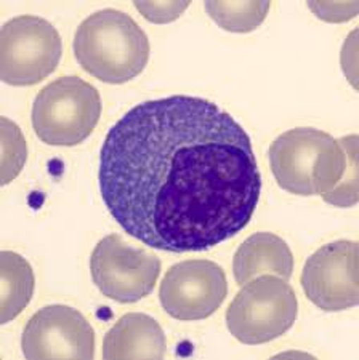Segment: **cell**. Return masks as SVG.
<instances>
[{"mask_svg":"<svg viewBox=\"0 0 359 360\" xmlns=\"http://www.w3.org/2000/svg\"><path fill=\"white\" fill-rule=\"evenodd\" d=\"M63 55L56 27L34 15L5 22L0 31V79L13 86L42 82L55 72Z\"/></svg>","mask_w":359,"mask_h":360,"instance_id":"cell-6","label":"cell"},{"mask_svg":"<svg viewBox=\"0 0 359 360\" xmlns=\"http://www.w3.org/2000/svg\"><path fill=\"white\" fill-rule=\"evenodd\" d=\"M167 340L160 325L151 316L130 312L119 319L104 336L103 359H164Z\"/></svg>","mask_w":359,"mask_h":360,"instance_id":"cell-11","label":"cell"},{"mask_svg":"<svg viewBox=\"0 0 359 360\" xmlns=\"http://www.w3.org/2000/svg\"><path fill=\"white\" fill-rule=\"evenodd\" d=\"M135 8L156 25L175 21L189 7V2H135Z\"/></svg>","mask_w":359,"mask_h":360,"instance_id":"cell-17","label":"cell"},{"mask_svg":"<svg viewBox=\"0 0 359 360\" xmlns=\"http://www.w3.org/2000/svg\"><path fill=\"white\" fill-rule=\"evenodd\" d=\"M2 125V186H7L10 181L20 175L27 159L26 139L23 136L20 127L7 117L0 119Z\"/></svg>","mask_w":359,"mask_h":360,"instance_id":"cell-15","label":"cell"},{"mask_svg":"<svg viewBox=\"0 0 359 360\" xmlns=\"http://www.w3.org/2000/svg\"><path fill=\"white\" fill-rule=\"evenodd\" d=\"M23 356L29 360L95 357V332L77 309L51 304L39 309L23 330Z\"/></svg>","mask_w":359,"mask_h":360,"instance_id":"cell-10","label":"cell"},{"mask_svg":"<svg viewBox=\"0 0 359 360\" xmlns=\"http://www.w3.org/2000/svg\"><path fill=\"white\" fill-rule=\"evenodd\" d=\"M101 117V96L77 75H65L45 85L32 104V129L49 146H77Z\"/></svg>","mask_w":359,"mask_h":360,"instance_id":"cell-4","label":"cell"},{"mask_svg":"<svg viewBox=\"0 0 359 360\" xmlns=\"http://www.w3.org/2000/svg\"><path fill=\"white\" fill-rule=\"evenodd\" d=\"M228 295L227 274L208 259L173 264L160 282L159 300L170 317L182 322L210 317Z\"/></svg>","mask_w":359,"mask_h":360,"instance_id":"cell-9","label":"cell"},{"mask_svg":"<svg viewBox=\"0 0 359 360\" xmlns=\"http://www.w3.org/2000/svg\"><path fill=\"white\" fill-rule=\"evenodd\" d=\"M324 202L331 203L334 207L348 208L358 203V150L351 154L348 168L341 181L335 186L331 193L322 195Z\"/></svg>","mask_w":359,"mask_h":360,"instance_id":"cell-16","label":"cell"},{"mask_svg":"<svg viewBox=\"0 0 359 360\" xmlns=\"http://www.w3.org/2000/svg\"><path fill=\"white\" fill-rule=\"evenodd\" d=\"M298 300L287 281L265 274L242 285L227 311L228 332L244 345H263L294 327Z\"/></svg>","mask_w":359,"mask_h":360,"instance_id":"cell-5","label":"cell"},{"mask_svg":"<svg viewBox=\"0 0 359 360\" xmlns=\"http://www.w3.org/2000/svg\"><path fill=\"white\" fill-rule=\"evenodd\" d=\"M90 272L103 296L130 304L153 292L160 276V259L129 245L119 234H111L96 243Z\"/></svg>","mask_w":359,"mask_h":360,"instance_id":"cell-7","label":"cell"},{"mask_svg":"<svg viewBox=\"0 0 359 360\" xmlns=\"http://www.w3.org/2000/svg\"><path fill=\"white\" fill-rule=\"evenodd\" d=\"M36 278L26 258L15 252H0V323L18 317L31 303Z\"/></svg>","mask_w":359,"mask_h":360,"instance_id":"cell-13","label":"cell"},{"mask_svg":"<svg viewBox=\"0 0 359 360\" xmlns=\"http://www.w3.org/2000/svg\"><path fill=\"white\" fill-rule=\"evenodd\" d=\"M73 49L80 68L104 84H125L140 75L151 50L146 32L115 8L87 16L74 34Z\"/></svg>","mask_w":359,"mask_h":360,"instance_id":"cell-3","label":"cell"},{"mask_svg":"<svg viewBox=\"0 0 359 360\" xmlns=\"http://www.w3.org/2000/svg\"><path fill=\"white\" fill-rule=\"evenodd\" d=\"M355 150L356 135L335 139L322 130L298 127L275 139L268 160L281 189L302 197L326 195L344 179Z\"/></svg>","mask_w":359,"mask_h":360,"instance_id":"cell-2","label":"cell"},{"mask_svg":"<svg viewBox=\"0 0 359 360\" xmlns=\"http://www.w3.org/2000/svg\"><path fill=\"white\" fill-rule=\"evenodd\" d=\"M98 181L115 223L169 253L233 239L262 194L244 127L218 104L188 95L140 103L115 122L100 150Z\"/></svg>","mask_w":359,"mask_h":360,"instance_id":"cell-1","label":"cell"},{"mask_svg":"<svg viewBox=\"0 0 359 360\" xmlns=\"http://www.w3.org/2000/svg\"><path fill=\"white\" fill-rule=\"evenodd\" d=\"M308 8L317 18L329 22H344L358 15V2H308Z\"/></svg>","mask_w":359,"mask_h":360,"instance_id":"cell-18","label":"cell"},{"mask_svg":"<svg viewBox=\"0 0 359 360\" xmlns=\"http://www.w3.org/2000/svg\"><path fill=\"white\" fill-rule=\"evenodd\" d=\"M271 2H204L207 15L228 32H252L265 21Z\"/></svg>","mask_w":359,"mask_h":360,"instance_id":"cell-14","label":"cell"},{"mask_svg":"<svg viewBox=\"0 0 359 360\" xmlns=\"http://www.w3.org/2000/svg\"><path fill=\"white\" fill-rule=\"evenodd\" d=\"M302 288L313 304L326 312L351 309L359 303V247L355 240H335L306 259Z\"/></svg>","mask_w":359,"mask_h":360,"instance_id":"cell-8","label":"cell"},{"mask_svg":"<svg viewBox=\"0 0 359 360\" xmlns=\"http://www.w3.org/2000/svg\"><path fill=\"white\" fill-rule=\"evenodd\" d=\"M233 272L239 287L265 274L289 281L294 272L292 250L279 236L271 232H257L247 237L236 250Z\"/></svg>","mask_w":359,"mask_h":360,"instance_id":"cell-12","label":"cell"}]
</instances>
